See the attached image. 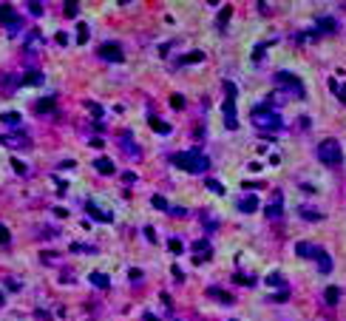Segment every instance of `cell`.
Instances as JSON below:
<instances>
[{"label":"cell","instance_id":"cell-1","mask_svg":"<svg viewBox=\"0 0 346 321\" xmlns=\"http://www.w3.org/2000/svg\"><path fill=\"white\" fill-rule=\"evenodd\" d=\"M170 162L176 165V168L187 170V173H204V170L210 168V159L204 156V153L193 148V151H182V153H173L170 156Z\"/></svg>","mask_w":346,"mask_h":321},{"label":"cell","instance_id":"cell-2","mask_svg":"<svg viewBox=\"0 0 346 321\" xmlns=\"http://www.w3.org/2000/svg\"><path fill=\"white\" fill-rule=\"evenodd\" d=\"M253 125L261 128V131H278L281 117H278V111H273V108L264 102V105H258V108L253 111Z\"/></svg>","mask_w":346,"mask_h":321},{"label":"cell","instance_id":"cell-3","mask_svg":"<svg viewBox=\"0 0 346 321\" xmlns=\"http://www.w3.org/2000/svg\"><path fill=\"white\" fill-rule=\"evenodd\" d=\"M224 105H221V111H224V125L230 128V131H236L238 128V114H236V85L230 83V80H224Z\"/></svg>","mask_w":346,"mask_h":321},{"label":"cell","instance_id":"cell-4","mask_svg":"<svg viewBox=\"0 0 346 321\" xmlns=\"http://www.w3.org/2000/svg\"><path fill=\"white\" fill-rule=\"evenodd\" d=\"M318 159H321L324 165H338V162L344 159V151H341L338 139H324V142L318 145Z\"/></svg>","mask_w":346,"mask_h":321},{"label":"cell","instance_id":"cell-5","mask_svg":"<svg viewBox=\"0 0 346 321\" xmlns=\"http://www.w3.org/2000/svg\"><path fill=\"white\" fill-rule=\"evenodd\" d=\"M275 83H278L281 88H287V94H295V100H304V97H307L301 80H298L295 74H290V71H278V74H275Z\"/></svg>","mask_w":346,"mask_h":321},{"label":"cell","instance_id":"cell-6","mask_svg":"<svg viewBox=\"0 0 346 321\" xmlns=\"http://www.w3.org/2000/svg\"><path fill=\"white\" fill-rule=\"evenodd\" d=\"M0 23H6L9 32H17V29L23 26V23H20V15H17L9 3H0Z\"/></svg>","mask_w":346,"mask_h":321},{"label":"cell","instance_id":"cell-7","mask_svg":"<svg viewBox=\"0 0 346 321\" xmlns=\"http://www.w3.org/2000/svg\"><path fill=\"white\" fill-rule=\"evenodd\" d=\"M102 60H114V63H122V49H119V43H102L97 51Z\"/></svg>","mask_w":346,"mask_h":321},{"label":"cell","instance_id":"cell-8","mask_svg":"<svg viewBox=\"0 0 346 321\" xmlns=\"http://www.w3.org/2000/svg\"><path fill=\"white\" fill-rule=\"evenodd\" d=\"M267 219H281V213H284V196H281V190L273 193V205H267Z\"/></svg>","mask_w":346,"mask_h":321},{"label":"cell","instance_id":"cell-9","mask_svg":"<svg viewBox=\"0 0 346 321\" xmlns=\"http://www.w3.org/2000/svg\"><path fill=\"white\" fill-rule=\"evenodd\" d=\"M193 253H196V262H207L213 256V247H210L207 239H199L196 245H193Z\"/></svg>","mask_w":346,"mask_h":321},{"label":"cell","instance_id":"cell-10","mask_svg":"<svg viewBox=\"0 0 346 321\" xmlns=\"http://www.w3.org/2000/svg\"><path fill=\"white\" fill-rule=\"evenodd\" d=\"M315 262H318V270H321V273H332V259H329V253H327L324 247H318Z\"/></svg>","mask_w":346,"mask_h":321},{"label":"cell","instance_id":"cell-11","mask_svg":"<svg viewBox=\"0 0 346 321\" xmlns=\"http://www.w3.org/2000/svg\"><path fill=\"white\" fill-rule=\"evenodd\" d=\"M122 148H125V153H128V156H136V159L142 156L139 145H133V142H131V131H122Z\"/></svg>","mask_w":346,"mask_h":321},{"label":"cell","instance_id":"cell-12","mask_svg":"<svg viewBox=\"0 0 346 321\" xmlns=\"http://www.w3.org/2000/svg\"><path fill=\"white\" fill-rule=\"evenodd\" d=\"M255 208H258V196H255V193L241 196V202H238V210H241V213H253Z\"/></svg>","mask_w":346,"mask_h":321},{"label":"cell","instance_id":"cell-13","mask_svg":"<svg viewBox=\"0 0 346 321\" xmlns=\"http://www.w3.org/2000/svg\"><path fill=\"white\" fill-rule=\"evenodd\" d=\"M295 253L304 256V259H315L318 247H315V245H310V242H298V245H295Z\"/></svg>","mask_w":346,"mask_h":321},{"label":"cell","instance_id":"cell-14","mask_svg":"<svg viewBox=\"0 0 346 321\" xmlns=\"http://www.w3.org/2000/svg\"><path fill=\"white\" fill-rule=\"evenodd\" d=\"M264 282H267V287H278L281 293H284V290H290V287H287V282H284V276H281V273H270V276H267Z\"/></svg>","mask_w":346,"mask_h":321},{"label":"cell","instance_id":"cell-15","mask_svg":"<svg viewBox=\"0 0 346 321\" xmlns=\"http://www.w3.org/2000/svg\"><path fill=\"white\" fill-rule=\"evenodd\" d=\"M88 282L94 284V287H99V290H105V287H111V279L105 276V273H91L88 276Z\"/></svg>","mask_w":346,"mask_h":321},{"label":"cell","instance_id":"cell-16","mask_svg":"<svg viewBox=\"0 0 346 321\" xmlns=\"http://www.w3.org/2000/svg\"><path fill=\"white\" fill-rule=\"evenodd\" d=\"M207 296L219 299V304H233V296H230V293H224V290H219V287H210V290H207Z\"/></svg>","mask_w":346,"mask_h":321},{"label":"cell","instance_id":"cell-17","mask_svg":"<svg viewBox=\"0 0 346 321\" xmlns=\"http://www.w3.org/2000/svg\"><path fill=\"white\" fill-rule=\"evenodd\" d=\"M329 88H332V94H335L338 100H341V102H346V85H344V83H338V80L332 77V80H329Z\"/></svg>","mask_w":346,"mask_h":321},{"label":"cell","instance_id":"cell-18","mask_svg":"<svg viewBox=\"0 0 346 321\" xmlns=\"http://www.w3.org/2000/svg\"><path fill=\"white\" fill-rule=\"evenodd\" d=\"M94 168L99 170V173H114V162H111V159H105V156H99L97 162H94Z\"/></svg>","mask_w":346,"mask_h":321},{"label":"cell","instance_id":"cell-19","mask_svg":"<svg viewBox=\"0 0 346 321\" xmlns=\"http://www.w3.org/2000/svg\"><path fill=\"white\" fill-rule=\"evenodd\" d=\"M85 210H88V213H91V216H94V219H97V222H111V219H114L111 213H102V210H99L97 205H88Z\"/></svg>","mask_w":346,"mask_h":321},{"label":"cell","instance_id":"cell-20","mask_svg":"<svg viewBox=\"0 0 346 321\" xmlns=\"http://www.w3.org/2000/svg\"><path fill=\"white\" fill-rule=\"evenodd\" d=\"M150 128H153V131H159V134H170V125H167V122H162L159 117H150Z\"/></svg>","mask_w":346,"mask_h":321},{"label":"cell","instance_id":"cell-21","mask_svg":"<svg viewBox=\"0 0 346 321\" xmlns=\"http://www.w3.org/2000/svg\"><path fill=\"white\" fill-rule=\"evenodd\" d=\"M324 299H327V304H338V302H341V290H338V287H327Z\"/></svg>","mask_w":346,"mask_h":321},{"label":"cell","instance_id":"cell-22","mask_svg":"<svg viewBox=\"0 0 346 321\" xmlns=\"http://www.w3.org/2000/svg\"><path fill=\"white\" fill-rule=\"evenodd\" d=\"M43 83V74L40 71H29L26 77H23V85H40Z\"/></svg>","mask_w":346,"mask_h":321},{"label":"cell","instance_id":"cell-23","mask_svg":"<svg viewBox=\"0 0 346 321\" xmlns=\"http://www.w3.org/2000/svg\"><path fill=\"white\" fill-rule=\"evenodd\" d=\"M199 60H204V54H201V51H193V54H184V57H179L182 66H187V63H199Z\"/></svg>","mask_w":346,"mask_h":321},{"label":"cell","instance_id":"cell-24","mask_svg":"<svg viewBox=\"0 0 346 321\" xmlns=\"http://www.w3.org/2000/svg\"><path fill=\"white\" fill-rule=\"evenodd\" d=\"M3 122H6V125H12V128H15V125H20V114H15V111H9V114H3Z\"/></svg>","mask_w":346,"mask_h":321},{"label":"cell","instance_id":"cell-25","mask_svg":"<svg viewBox=\"0 0 346 321\" xmlns=\"http://www.w3.org/2000/svg\"><path fill=\"white\" fill-rule=\"evenodd\" d=\"M301 216H304V219H324V216H321V213H318V210H312V208H301Z\"/></svg>","mask_w":346,"mask_h":321},{"label":"cell","instance_id":"cell-26","mask_svg":"<svg viewBox=\"0 0 346 321\" xmlns=\"http://www.w3.org/2000/svg\"><path fill=\"white\" fill-rule=\"evenodd\" d=\"M34 108H37L40 114H43V111H51V108H54V100H51V97H49V100H40L37 105H34Z\"/></svg>","mask_w":346,"mask_h":321},{"label":"cell","instance_id":"cell-27","mask_svg":"<svg viewBox=\"0 0 346 321\" xmlns=\"http://www.w3.org/2000/svg\"><path fill=\"white\" fill-rule=\"evenodd\" d=\"M153 208H159V210H165V213L170 210V205H167L165 196H153Z\"/></svg>","mask_w":346,"mask_h":321},{"label":"cell","instance_id":"cell-28","mask_svg":"<svg viewBox=\"0 0 346 321\" xmlns=\"http://www.w3.org/2000/svg\"><path fill=\"white\" fill-rule=\"evenodd\" d=\"M318 26H321V32H335V20H329V17L318 20Z\"/></svg>","mask_w":346,"mask_h":321},{"label":"cell","instance_id":"cell-29","mask_svg":"<svg viewBox=\"0 0 346 321\" xmlns=\"http://www.w3.org/2000/svg\"><path fill=\"white\" fill-rule=\"evenodd\" d=\"M287 296H290V290H284V293H270V299H267V302H275V304H281V302H287Z\"/></svg>","mask_w":346,"mask_h":321},{"label":"cell","instance_id":"cell-30","mask_svg":"<svg viewBox=\"0 0 346 321\" xmlns=\"http://www.w3.org/2000/svg\"><path fill=\"white\" fill-rule=\"evenodd\" d=\"M80 15V3H66V17H77Z\"/></svg>","mask_w":346,"mask_h":321},{"label":"cell","instance_id":"cell-31","mask_svg":"<svg viewBox=\"0 0 346 321\" xmlns=\"http://www.w3.org/2000/svg\"><path fill=\"white\" fill-rule=\"evenodd\" d=\"M170 216H187V210L182 208V205H170V210H167Z\"/></svg>","mask_w":346,"mask_h":321},{"label":"cell","instance_id":"cell-32","mask_svg":"<svg viewBox=\"0 0 346 321\" xmlns=\"http://www.w3.org/2000/svg\"><path fill=\"white\" fill-rule=\"evenodd\" d=\"M230 15H233V9H230V6H227V9H224L221 15H219V26H221V29H224V23L230 20Z\"/></svg>","mask_w":346,"mask_h":321},{"label":"cell","instance_id":"cell-33","mask_svg":"<svg viewBox=\"0 0 346 321\" xmlns=\"http://www.w3.org/2000/svg\"><path fill=\"white\" fill-rule=\"evenodd\" d=\"M170 105H173V108H184V97H182V94H173V97H170Z\"/></svg>","mask_w":346,"mask_h":321},{"label":"cell","instance_id":"cell-34","mask_svg":"<svg viewBox=\"0 0 346 321\" xmlns=\"http://www.w3.org/2000/svg\"><path fill=\"white\" fill-rule=\"evenodd\" d=\"M207 188H210V190H213V193H219V196H221V193H224V188L219 185V182H216V179H207Z\"/></svg>","mask_w":346,"mask_h":321},{"label":"cell","instance_id":"cell-35","mask_svg":"<svg viewBox=\"0 0 346 321\" xmlns=\"http://www.w3.org/2000/svg\"><path fill=\"white\" fill-rule=\"evenodd\" d=\"M9 242H12V236H9V230H6V227L0 225V245H9Z\"/></svg>","mask_w":346,"mask_h":321},{"label":"cell","instance_id":"cell-36","mask_svg":"<svg viewBox=\"0 0 346 321\" xmlns=\"http://www.w3.org/2000/svg\"><path fill=\"white\" fill-rule=\"evenodd\" d=\"M167 245H170V250H173V253H176V256L182 253V242H179V239H170Z\"/></svg>","mask_w":346,"mask_h":321},{"label":"cell","instance_id":"cell-37","mask_svg":"<svg viewBox=\"0 0 346 321\" xmlns=\"http://www.w3.org/2000/svg\"><path fill=\"white\" fill-rule=\"evenodd\" d=\"M29 12L32 15H43V3H29Z\"/></svg>","mask_w":346,"mask_h":321},{"label":"cell","instance_id":"cell-38","mask_svg":"<svg viewBox=\"0 0 346 321\" xmlns=\"http://www.w3.org/2000/svg\"><path fill=\"white\" fill-rule=\"evenodd\" d=\"M77 40H80V43L88 40V26H80V37H77Z\"/></svg>","mask_w":346,"mask_h":321},{"label":"cell","instance_id":"cell-39","mask_svg":"<svg viewBox=\"0 0 346 321\" xmlns=\"http://www.w3.org/2000/svg\"><path fill=\"white\" fill-rule=\"evenodd\" d=\"M173 276H176V282H182V279H184V273H182L179 264H173Z\"/></svg>","mask_w":346,"mask_h":321},{"label":"cell","instance_id":"cell-40","mask_svg":"<svg viewBox=\"0 0 346 321\" xmlns=\"http://www.w3.org/2000/svg\"><path fill=\"white\" fill-rule=\"evenodd\" d=\"M88 108H91V111H94V114H97V117H102V108H99L97 102H88Z\"/></svg>","mask_w":346,"mask_h":321},{"label":"cell","instance_id":"cell-41","mask_svg":"<svg viewBox=\"0 0 346 321\" xmlns=\"http://www.w3.org/2000/svg\"><path fill=\"white\" fill-rule=\"evenodd\" d=\"M15 170H17V173H26V165H23V162H17V159H15Z\"/></svg>","mask_w":346,"mask_h":321},{"label":"cell","instance_id":"cell-42","mask_svg":"<svg viewBox=\"0 0 346 321\" xmlns=\"http://www.w3.org/2000/svg\"><path fill=\"white\" fill-rule=\"evenodd\" d=\"M145 321H156V319H153V316H150V313H148V316H145Z\"/></svg>","mask_w":346,"mask_h":321}]
</instances>
